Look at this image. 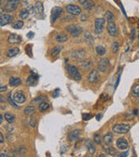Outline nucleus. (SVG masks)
I'll return each mask as SVG.
<instances>
[{
	"label": "nucleus",
	"instance_id": "obj_1",
	"mask_svg": "<svg viewBox=\"0 0 139 157\" xmlns=\"http://www.w3.org/2000/svg\"><path fill=\"white\" fill-rule=\"evenodd\" d=\"M66 70L68 72L70 77L77 80V81H79L82 79V76L79 73V71L78 70V68L76 67L75 66H72V65H67L66 66Z\"/></svg>",
	"mask_w": 139,
	"mask_h": 157
},
{
	"label": "nucleus",
	"instance_id": "obj_2",
	"mask_svg": "<svg viewBox=\"0 0 139 157\" xmlns=\"http://www.w3.org/2000/svg\"><path fill=\"white\" fill-rule=\"evenodd\" d=\"M19 3L20 0H7L4 6L3 7V11L6 12H12L18 8Z\"/></svg>",
	"mask_w": 139,
	"mask_h": 157
},
{
	"label": "nucleus",
	"instance_id": "obj_3",
	"mask_svg": "<svg viewBox=\"0 0 139 157\" xmlns=\"http://www.w3.org/2000/svg\"><path fill=\"white\" fill-rule=\"evenodd\" d=\"M130 129V126L128 124H116L113 127L112 130L117 135H124Z\"/></svg>",
	"mask_w": 139,
	"mask_h": 157
},
{
	"label": "nucleus",
	"instance_id": "obj_4",
	"mask_svg": "<svg viewBox=\"0 0 139 157\" xmlns=\"http://www.w3.org/2000/svg\"><path fill=\"white\" fill-rule=\"evenodd\" d=\"M66 31L70 33L72 37H78L83 33V29L80 26H78L76 24H70L66 26Z\"/></svg>",
	"mask_w": 139,
	"mask_h": 157
},
{
	"label": "nucleus",
	"instance_id": "obj_5",
	"mask_svg": "<svg viewBox=\"0 0 139 157\" xmlns=\"http://www.w3.org/2000/svg\"><path fill=\"white\" fill-rule=\"evenodd\" d=\"M110 67V61L107 58H103L98 62V71L101 73H106Z\"/></svg>",
	"mask_w": 139,
	"mask_h": 157
},
{
	"label": "nucleus",
	"instance_id": "obj_6",
	"mask_svg": "<svg viewBox=\"0 0 139 157\" xmlns=\"http://www.w3.org/2000/svg\"><path fill=\"white\" fill-rule=\"evenodd\" d=\"M104 24H105V19L99 18L95 20V33L97 34L102 33L104 31Z\"/></svg>",
	"mask_w": 139,
	"mask_h": 157
},
{
	"label": "nucleus",
	"instance_id": "obj_7",
	"mask_svg": "<svg viewBox=\"0 0 139 157\" xmlns=\"http://www.w3.org/2000/svg\"><path fill=\"white\" fill-rule=\"evenodd\" d=\"M34 13L37 19L44 18V5L41 2H37L35 4Z\"/></svg>",
	"mask_w": 139,
	"mask_h": 157
},
{
	"label": "nucleus",
	"instance_id": "obj_8",
	"mask_svg": "<svg viewBox=\"0 0 139 157\" xmlns=\"http://www.w3.org/2000/svg\"><path fill=\"white\" fill-rule=\"evenodd\" d=\"M66 11L70 14V15H73V16H78L79 14H81L82 9L78 6V5H75V4H68L66 6Z\"/></svg>",
	"mask_w": 139,
	"mask_h": 157
},
{
	"label": "nucleus",
	"instance_id": "obj_9",
	"mask_svg": "<svg viewBox=\"0 0 139 157\" xmlns=\"http://www.w3.org/2000/svg\"><path fill=\"white\" fill-rule=\"evenodd\" d=\"M87 80L91 84H96L99 80V73L97 70H92L87 76Z\"/></svg>",
	"mask_w": 139,
	"mask_h": 157
},
{
	"label": "nucleus",
	"instance_id": "obj_10",
	"mask_svg": "<svg viewBox=\"0 0 139 157\" xmlns=\"http://www.w3.org/2000/svg\"><path fill=\"white\" fill-rule=\"evenodd\" d=\"M22 42V37L19 36L18 34L12 33L8 38V43L10 45H19Z\"/></svg>",
	"mask_w": 139,
	"mask_h": 157
},
{
	"label": "nucleus",
	"instance_id": "obj_11",
	"mask_svg": "<svg viewBox=\"0 0 139 157\" xmlns=\"http://www.w3.org/2000/svg\"><path fill=\"white\" fill-rule=\"evenodd\" d=\"M12 97H13V100L15 101V102L18 104H23L26 101V96L21 91H18V92L14 93Z\"/></svg>",
	"mask_w": 139,
	"mask_h": 157
},
{
	"label": "nucleus",
	"instance_id": "obj_12",
	"mask_svg": "<svg viewBox=\"0 0 139 157\" xmlns=\"http://www.w3.org/2000/svg\"><path fill=\"white\" fill-rule=\"evenodd\" d=\"M106 29H107V32H108L109 35H110L111 37H116L117 35V28H116V24L113 21L107 23Z\"/></svg>",
	"mask_w": 139,
	"mask_h": 157
},
{
	"label": "nucleus",
	"instance_id": "obj_13",
	"mask_svg": "<svg viewBox=\"0 0 139 157\" xmlns=\"http://www.w3.org/2000/svg\"><path fill=\"white\" fill-rule=\"evenodd\" d=\"M63 12V9L61 7H58V6H56V7H53L52 10H51V15H50V21L51 23L55 22L58 18L59 16L62 14Z\"/></svg>",
	"mask_w": 139,
	"mask_h": 157
},
{
	"label": "nucleus",
	"instance_id": "obj_14",
	"mask_svg": "<svg viewBox=\"0 0 139 157\" xmlns=\"http://www.w3.org/2000/svg\"><path fill=\"white\" fill-rule=\"evenodd\" d=\"M79 4L86 11H91L92 10L93 7L95 6V4L92 0H78Z\"/></svg>",
	"mask_w": 139,
	"mask_h": 157
},
{
	"label": "nucleus",
	"instance_id": "obj_15",
	"mask_svg": "<svg viewBox=\"0 0 139 157\" xmlns=\"http://www.w3.org/2000/svg\"><path fill=\"white\" fill-rule=\"evenodd\" d=\"M13 20V16L10 14H2L0 17V25L4 26L6 24H9Z\"/></svg>",
	"mask_w": 139,
	"mask_h": 157
},
{
	"label": "nucleus",
	"instance_id": "obj_16",
	"mask_svg": "<svg viewBox=\"0 0 139 157\" xmlns=\"http://www.w3.org/2000/svg\"><path fill=\"white\" fill-rule=\"evenodd\" d=\"M116 147L120 150H125L129 147V143L124 138H119L116 141Z\"/></svg>",
	"mask_w": 139,
	"mask_h": 157
},
{
	"label": "nucleus",
	"instance_id": "obj_17",
	"mask_svg": "<svg viewBox=\"0 0 139 157\" xmlns=\"http://www.w3.org/2000/svg\"><path fill=\"white\" fill-rule=\"evenodd\" d=\"M84 144H85V147L88 149L89 154L94 155L95 152H96V147H95V143L93 142L91 140H86L85 142H84Z\"/></svg>",
	"mask_w": 139,
	"mask_h": 157
},
{
	"label": "nucleus",
	"instance_id": "obj_18",
	"mask_svg": "<svg viewBox=\"0 0 139 157\" xmlns=\"http://www.w3.org/2000/svg\"><path fill=\"white\" fill-rule=\"evenodd\" d=\"M80 129H75L72 132H70L68 135V141H76L77 139H78L79 135H80Z\"/></svg>",
	"mask_w": 139,
	"mask_h": 157
},
{
	"label": "nucleus",
	"instance_id": "obj_19",
	"mask_svg": "<svg viewBox=\"0 0 139 157\" xmlns=\"http://www.w3.org/2000/svg\"><path fill=\"white\" fill-rule=\"evenodd\" d=\"M85 57V52L83 49L76 50L72 53V58L77 59H83Z\"/></svg>",
	"mask_w": 139,
	"mask_h": 157
},
{
	"label": "nucleus",
	"instance_id": "obj_20",
	"mask_svg": "<svg viewBox=\"0 0 139 157\" xmlns=\"http://www.w3.org/2000/svg\"><path fill=\"white\" fill-rule=\"evenodd\" d=\"M9 84L11 87H18L22 84V80L21 78L18 77H11L9 80Z\"/></svg>",
	"mask_w": 139,
	"mask_h": 157
},
{
	"label": "nucleus",
	"instance_id": "obj_21",
	"mask_svg": "<svg viewBox=\"0 0 139 157\" xmlns=\"http://www.w3.org/2000/svg\"><path fill=\"white\" fill-rule=\"evenodd\" d=\"M103 141L104 142L105 145H110L113 141V135H112V133L109 132L107 133L106 135H104V138H103Z\"/></svg>",
	"mask_w": 139,
	"mask_h": 157
},
{
	"label": "nucleus",
	"instance_id": "obj_22",
	"mask_svg": "<svg viewBox=\"0 0 139 157\" xmlns=\"http://www.w3.org/2000/svg\"><path fill=\"white\" fill-rule=\"evenodd\" d=\"M19 52H20L19 48H18V47H13V48H11V49H9V50L7 51L6 56L8 57V58L15 57L16 55H18V54L19 53Z\"/></svg>",
	"mask_w": 139,
	"mask_h": 157
},
{
	"label": "nucleus",
	"instance_id": "obj_23",
	"mask_svg": "<svg viewBox=\"0 0 139 157\" xmlns=\"http://www.w3.org/2000/svg\"><path fill=\"white\" fill-rule=\"evenodd\" d=\"M4 120L8 122V123L12 124L13 123L14 121H15V120H16V117H15V115H13L12 113L9 112H6L4 114Z\"/></svg>",
	"mask_w": 139,
	"mask_h": 157
},
{
	"label": "nucleus",
	"instance_id": "obj_24",
	"mask_svg": "<svg viewBox=\"0 0 139 157\" xmlns=\"http://www.w3.org/2000/svg\"><path fill=\"white\" fill-rule=\"evenodd\" d=\"M84 40H85V42L88 45H94V39H93L92 35L89 32H85L84 33Z\"/></svg>",
	"mask_w": 139,
	"mask_h": 157
},
{
	"label": "nucleus",
	"instance_id": "obj_25",
	"mask_svg": "<svg viewBox=\"0 0 139 157\" xmlns=\"http://www.w3.org/2000/svg\"><path fill=\"white\" fill-rule=\"evenodd\" d=\"M56 40L59 43H64L68 40V36L65 33H59L56 36Z\"/></svg>",
	"mask_w": 139,
	"mask_h": 157
},
{
	"label": "nucleus",
	"instance_id": "obj_26",
	"mask_svg": "<svg viewBox=\"0 0 139 157\" xmlns=\"http://www.w3.org/2000/svg\"><path fill=\"white\" fill-rule=\"evenodd\" d=\"M24 114L28 115V116H31V115H33L36 112V108H35L33 106H28L24 108L23 110Z\"/></svg>",
	"mask_w": 139,
	"mask_h": 157
},
{
	"label": "nucleus",
	"instance_id": "obj_27",
	"mask_svg": "<svg viewBox=\"0 0 139 157\" xmlns=\"http://www.w3.org/2000/svg\"><path fill=\"white\" fill-rule=\"evenodd\" d=\"M49 108H50V104L45 101H43L40 104H38V109L40 112H45Z\"/></svg>",
	"mask_w": 139,
	"mask_h": 157
},
{
	"label": "nucleus",
	"instance_id": "obj_28",
	"mask_svg": "<svg viewBox=\"0 0 139 157\" xmlns=\"http://www.w3.org/2000/svg\"><path fill=\"white\" fill-rule=\"evenodd\" d=\"M114 19H115V16H114V14L111 11H107L105 12V14H104V19H105V21L110 22V21H113Z\"/></svg>",
	"mask_w": 139,
	"mask_h": 157
},
{
	"label": "nucleus",
	"instance_id": "obj_29",
	"mask_svg": "<svg viewBox=\"0 0 139 157\" xmlns=\"http://www.w3.org/2000/svg\"><path fill=\"white\" fill-rule=\"evenodd\" d=\"M31 13V12L30 11V10H28V9H23V10H21L20 13H19V17L21 18V19H26L29 18V16H30Z\"/></svg>",
	"mask_w": 139,
	"mask_h": 157
},
{
	"label": "nucleus",
	"instance_id": "obj_30",
	"mask_svg": "<svg viewBox=\"0 0 139 157\" xmlns=\"http://www.w3.org/2000/svg\"><path fill=\"white\" fill-rule=\"evenodd\" d=\"M104 152L106 154H108L109 156H115V154H116V150L111 147H109V145H106V147H104Z\"/></svg>",
	"mask_w": 139,
	"mask_h": 157
},
{
	"label": "nucleus",
	"instance_id": "obj_31",
	"mask_svg": "<svg viewBox=\"0 0 139 157\" xmlns=\"http://www.w3.org/2000/svg\"><path fill=\"white\" fill-rule=\"evenodd\" d=\"M45 100H46V96H45V95L38 96V97L35 98L34 100H32V101H31V105H34V104H40L41 102L45 101Z\"/></svg>",
	"mask_w": 139,
	"mask_h": 157
},
{
	"label": "nucleus",
	"instance_id": "obj_32",
	"mask_svg": "<svg viewBox=\"0 0 139 157\" xmlns=\"http://www.w3.org/2000/svg\"><path fill=\"white\" fill-rule=\"evenodd\" d=\"M62 49H63V47L60 46V45H58V46L53 47L52 50H51V56L52 57L58 56V54H59V53L62 51Z\"/></svg>",
	"mask_w": 139,
	"mask_h": 157
},
{
	"label": "nucleus",
	"instance_id": "obj_33",
	"mask_svg": "<svg viewBox=\"0 0 139 157\" xmlns=\"http://www.w3.org/2000/svg\"><path fill=\"white\" fill-rule=\"evenodd\" d=\"M96 53H97L98 55L103 56V55H104V54L106 53V49L104 48V46H102V45H97V46L96 47Z\"/></svg>",
	"mask_w": 139,
	"mask_h": 157
},
{
	"label": "nucleus",
	"instance_id": "obj_34",
	"mask_svg": "<svg viewBox=\"0 0 139 157\" xmlns=\"http://www.w3.org/2000/svg\"><path fill=\"white\" fill-rule=\"evenodd\" d=\"M37 76H30L29 78H27L26 83L29 86H35L36 83H37Z\"/></svg>",
	"mask_w": 139,
	"mask_h": 157
},
{
	"label": "nucleus",
	"instance_id": "obj_35",
	"mask_svg": "<svg viewBox=\"0 0 139 157\" xmlns=\"http://www.w3.org/2000/svg\"><path fill=\"white\" fill-rule=\"evenodd\" d=\"M12 92H10V93H8L7 100H8V101L10 102V104L12 105V107H14L15 108H19V107H18V105H16V102H15V101L13 100V97H12Z\"/></svg>",
	"mask_w": 139,
	"mask_h": 157
},
{
	"label": "nucleus",
	"instance_id": "obj_36",
	"mask_svg": "<svg viewBox=\"0 0 139 157\" xmlns=\"http://www.w3.org/2000/svg\"><path fill=\"white\" fill-rule=\"evenodd\" d=\"M132 95L135 97H139V84H136L132 87Z\"/></svg>",
	"mask_w": 139,
	"mask_h": 157
},
{
	"label": "nucleus",
	"instance_id": "obj_37",
	"mask_svg": "<svg viewBox=\"0 0 139 157\" xmlns=\"http://www.w3.org/2000/svg\"><path fill=\"white\" fill-rule=\"evenodd\" d=\"M93 140H94V142L95 143H97V144H101L102 143V141H103V139H102V137H101V135H98V134H96V135H94V138H93Z\"/></svg>",
	"mask_w": 139,
	"mask_h": 157
},
{
	"label": "nucleus",
	"instance_id": "obj_38",
	"mask_svg": "<svg viewBox=\"0 0 139 157\" xmlns=\"http://www.w3.org/2000/svg\"><path fill=\"white\" fill-rule=\"evenodd\" d=\"M23 26V22L22 20H18L17 22L15 23L13 25H12V28L14 29H21Z\"/></svg>",
	"mask_w": 139,
	"mask_h": 157
},
{
	"label": "nucleus",
	"instance_id": "obj_39",
	"mask_svg": "<svg viewBox=\"0 0 139 157\" xmlns=\"http://www.w3.org/2000/svg\"><path fill=\"white\" fill-rule=\"evenodd\" d=\"M111 49H112V52L114 53H116L119 50V43L117 41H114L111 45Z\"/></svg>",
	"mask_w": 139,
	"mask_h": 157
},
{
	"label": "nucleus",
	"instance_id": "obj_40",
	"mask_svg": "<svg viewBox=\"0 0 139 157\" xmlns=\"http://www.w3.org/2000/svg\"><path fill=\"white\" fill-rule=\"evenodd\" d=\"M82 117H83V120H84V121H89V120H91V119L92 118V115L87 114V113H83Z\"/></svg>",
	"mask_w": 139,
	"mask_h": 157
},
{
	"label": "nucleus",
	"instance_id": "obj_41",
	"mask_svg": "<svg viewBox=\"0 0 139 157\" xmlns=\"http://www.w3.org/2000/svg\"><path fill=\"white\" fill-rule=\"evenodd\" d=\"M4 142V137L3 133H1V132H0V143H1V144H3Z\"/></svg>",
	"mask_w": 139,
	"mask_h": 157
},
{
	"label": "nucleus",
	"instance_id": "obj_42",
	"mask_svg": "<svg viewBox=\"0 0 139 157\" xmlns=\"http://www.w3.org/2000/svg\"><path fill=\"white\" fill-rule=\"evenodd\" d=\"M116 156L118 157L128 156V152H125V153H120V154H117V155H116Z\"/></svg>",
	"mask_w": 139,
	"mask_h": 157
},
{
	"label": "nucleus",
	"instance_id": "obj_43",
	"mask_svg": "<svg viewBox=\"0 0 139 157\" xmlns=\"http://www.w3.org/2000/svg\"><path fill=\"white\" fill-rule=\"evenodd\" d=\"M58 93H59V89H57L54 91V93H53V94H52V96H53V98H56L57 96L58 95Z\"/></svg>",
	"mask_w": 139,
	"mask_h": 157
},
{
	"label": "nucleus",
	"instance_id": "obj_44",
	"mask_svg": "<svg viewBox=\"0 0 139 157\" xmlns=\"http://www.w3.org/2000/svg\"><path fill=\"white\" fill-rule=\"evenodd\" d=\"M30 124H31V126L32 127H36V121H34V119H33V118H31V122H30Z\"/></svg>",
	"mask_w": 139,
	"mask_h": 157
},
{
	"label": "nucleus",
	"instance_id": "obj_45",
	"mask_svg": "<svg viewBox=\"0 0 139 157\" xmlns=\"http://www.w3.org/2000/svg\"><path fill=\"white\" fill-rule=\"evenodd\" d=\"M5 91H7V87H4V86L0 87V92H5Z\"/></svg>",
	"mask_w": 139,
	"mask_h": 157
},
{
	"label": "nucleus",
	"instance_id": "obj_46",
	"mask_svg": "<svg viewBox=\"0 0 139 157\" xmlns=\"http://www.w3.org/2000/svg\"><path fill=\"white\" fill-rule=\"evenodd\" d=\"M102 116H103V115L100 113V114H97L96 118H97V121H100V120H101V118H102Z\"/></svg>",
	"mask_w": 139,
	"mask_h": 157
},
{
	"label": "nucleus",
	"instance_id": "obj_47",
	"mask_svg": "<svg viewBox=\"0 0 139 157\" xmlns=\"http://www.w3.org/2000/svg\"><path fill=\"white\" fill-rule=\"evenodd\" d=\"M4 115L3 114H0V124L3 123V120H4Z\"/></svg>",
	"mask_w": 139,
	"mask_h": 157
},
{
	"label": "nucleus",
	"instance_id": "obj_48",
	"mask_svg": "<svg viewBox=\"0 0 139 157\" xmlns=\"http://www.w3.org/2000/svg\"><path fill=\"white\" fill-rule=\"evenodd\" d=\"M134 36H135V29H133V32L131 33V39H134Z\"/></svg>",
	"mask_w": 139,
	"mask_h": 157
},
{
	"label": "nucleus",
	"instance_id": "obj_49",
	"mask_svg": "<svg viewBox=\"0 0 139 157\" xmlns=\"http://www.w3.org/2000/svg\"><path fill=\"white\" fill-rule=\"evenodd\" d=\"M32 33H30L29 34H27V37H29V38H31H31H32Z\"/></svg>",
	"mask_w": 139,
	"mask_h": 157
},
{
	"label": "nucleus",
	"instance_id": "obj_50",
	"mask_svg": "<svg viewBox=\"0 0 139 157\" xmlns=\"http://www.w3.org/2000/svg\"><path fill=\"white\" fill-rule=\"evenodd\" d=\"M0 156H1V157L7 156V155H6V154H5V153H2V154H0Z\"/></svg>",
	"mask_w": 139,
	"mask_h": 157
},
{
	"label": "nucleus",
	"instance_id": "obj_51",
	"mask_svg": "<svg viewBox=\"0 0 139 157\" xmlns=\"http://www.w3.org/2000/svg\"><path fill=\"white\" fill-rule=\"evenodd\" d=\"M0 98H1V102H2V103H3V102H4V97H3V96H2V95H1V96H0Z\"/></svg>",
	"mask_w": 139,
	"mask_h": 157
},
{
	"label": "nucleus",
	"instance_id": "obj_52",
	"mask_svg": "<svg viewBox=\"0 0 139 157\" xmlns=\"http://www.w3.org/2000/svg\"><path fill=\"white\" fill-rule=\"evenodd\" d=\"M5 0H1V3H3V2H4Z\"/></svg>",
	"mask_w": 139,
	"mask_h": 157
}]
</instances>
